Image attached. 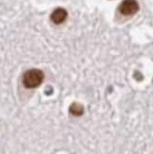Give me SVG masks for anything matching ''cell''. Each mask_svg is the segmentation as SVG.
<instances>
[{"label": "cell", "mask_w": 153, "mask_h": 154, "mask_svg": "<svg viewBox=\"0 0 153 154\" xmlns=\"http://www.w3.org/2000/svg\"><path fill=\"white\" fill-rule=\"evenodd\" d=\"M44 78L43 72L38 69H32V70L27 71L24 74L23 83L25 87L27 88H38L42 83Z\"/></svg>", "instance_id": "6da1fadb"}, {"label": "cell", "mask_w": 153, "mask_h": 154, "mask_svg": "<svg viewBox=\"0 0 153 154\" xmlns=\"http://www.w3.org/2000/svg\"><path fill=\"white\" fill-rule=\"evenodd\" d=\"M139 10V5L136 0H123L119 6V11L125 16L135 14Z\"/></svg>", "instance_id": "7a4b0ae2"}, {"label": "cell", "mask_w": 153, "mask_h": 154, "mask_svg": "<svg viewBox=\"0 0 153 154\" xmlns=\"http://www.w3.org/2000/svg\"><path fill=\"white\" fill-rule=\"evenodd\" d=\"M67 11L62 9V8H58V9H56L53 11V13L51 14V20L53 21V23H55L57 25L62 24V23L66 20L67 18Z\"/></svg>", "instance_id": "3957f363"}, {"label": "cell", "mask_w": 153, "mask_h": 154, "mask_svg": "<svg viewBox=\"0 0 153 154\" xmlns=\"http://www.w3.org/2000/svg\"><path fill=\"white\" fill-rule=\"evenodd\" d=\"M70 112L72 115L75 116V117H80V116H82L84 113V107L80 103H74L70 107Z\"/></svg>", "instance_id": "277c9868"}]
</instances>
